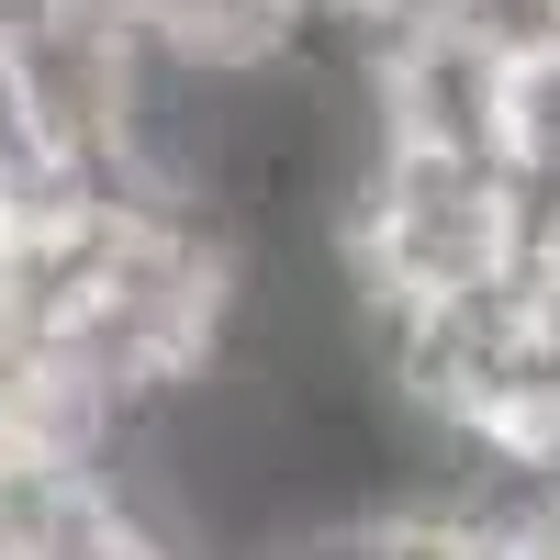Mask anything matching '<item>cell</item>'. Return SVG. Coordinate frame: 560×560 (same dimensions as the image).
Instances as JSON below:
<instances>
[{"instance_id": "cell-1", "label": "cell", "mask_w": 560, "mask_h": 560, "mask_svg": "<svg viewBox=\"0 0 560 560\" xmlns=\"http://www.w3.org/2000/svg\"><path fill=\"white\" fill-rule=\"evenodd\" d=\"M337 258H348L359 314L493 292V280L516 269V236H504V168L382 147L359 168V191L337 202Z\"/></svg>"}, {"instance_id": "cell-2", "label": "cell", "mask_w": 560, "mask_h": 560, "mask_svg": "<svg viewBox=\"0 0 560 560\" xmlns=\"http://www.w3.org/2000/svg\"><path fill=\"white\" fill-rule=\"evenodd\" d=\"M147 34H135L113 0H57V12H23L0 34V90H12V124L34 158L57 168H102L135 179V124H147ZM147 191V179H135Z\"/></svg>"}, {"instance_id": "cell-3", "label": "cell", "mask_w": 560, "mask_h": 560, "mask_svg": "<svg viewBox=\"0 0 560 560\" xmlns=\"http://www.w3.org/2000/svg\"><path fill=\"white\" fill-rule=\"evenodd\" d=\"M504 90H516V68H504L482 34L404 23L393 57L370 68V113H382V147L459 158V168H504Z\"/></svg>"}, {"instance_id": "cell-4", "label": "cell", "mask_w": 560, "mask_h": 560, "mask_svg": "<svg viewBox=\"0 0 560 560\" xmlns=\"http://www.w3.org/2000/svg\"><path fill=\"white\" fill-rule=\"evenodd\" d=\"M516 560H560V527H549V538H527V549H516Z\"/></svg>"}]
</instances>
